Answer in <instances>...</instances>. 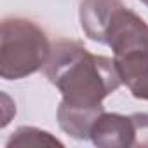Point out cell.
Listing matches in <instances>:
<instances>
[{
	"instance_id": "cell-1",
	"label": "cell",
	"mask_w": 148,
	"mask_h": 148,
	"mask_svg": "<svg viewBox=\"0 0 148 148\" xmlns=\"http://www.w3.org/2000/svg\"><path fill=\"white\" fill-rule=\"evenodd\" d=\"M44 68L68 106L103 108V99L122 86L115 59L92 54L75 40L52 44Z\"/></svg>"
},
{
	"instance_id": "cell-2",
	"label": "cell",
	"mask_w": 148,
	"mask_h": 148,
	"mask_svg": "<svg viewBox=\"0 0 148 148\" xmlns=\"http://www.w3.org/2000/svg\"><path fill=\"white\" fill-rule=\"evenodd\" d=\"M51 44L45 32L30 19L5 18L0 30V75L19 80L45 66Z\"/></svg>"
},
{
	"instance_id": "cell-3",
	"label": "cell",
	"mask_w": 148,
	"mask_h": 148,
	"mask_svg": "<svg viewBox=\"0 0 148 148\" xmlns=\"http://www.w3.org/2000/svg\"><path fill=\"white\" fill-rule=\"evenodd\" d=\"M91 141L99 148H136L134 117L103 112L92 125Z\"/></svg>"
},
{
	"instance_id": "cell-4",
	"label": "cell",
	"mask_w": 148,
	"mask_h": 148,
	"mask_svg": "<svg viewBox=\"0 0 148 148\" xmlns=\"http://www.w3.org/2000/svg\"><path fill=\"white\" fill-rule=\"evenodd\" d=\"M122 84L136 99L148 101V47L122 56H113Z\"/></svg>"
},
{
	"instance_id": "cell-5",
	"label": "cell",
	"mask_w": 148,
	"mask_h": 148,
	"mask_svg": "<svg viewBox=\"0 0 148 148\" xmlns=\"http://www.w3.org/2000/svg\"><path fill=\"white\" fill-rule=\"evenodd\" d=\"M105 108H77L59 103L58 108V124L59 127L75 139H91V131L94 122Z\"/></svg>"
},
{
	"instance_id": "cell-6",
	"label": "cell",
	"mask_w": 148,
	"mask_h": 148,
	"mask_svg": "<svg viewBox=\"0 0 148 148\" xmlns=\"http://www.w3.org/2000/svg\"><path fill=\"white\" fill-rule=\"evenodd\" d=\"M5 146L7 148H14V146H63V143L47 131H42V129L32 127V125H23L12 132V136L9 138Z\"/></svg>"
},
{
	"instance_id": "cell-7",
	"label": "cell",
	"mask_w": 148,
	"mask_h": 148,
	"mask_svg": "<svg viewBox=\"0 0 148 148\" xmlns=\"http://www.w3.org/2000/svg\"><path fill=\"white\" fill-rule=\"evenodd\" d=\"M136 148H148V113H134Z\"/></svg>"
},
{
	"instance_id": "cell-8",
	"label": "cell",
	"mask_w": 148,
	"mask_h": 148,
	"mask_svg": "<svg viewBox=\"0 0 148 148\" xmlns=\"http://www.w3.org/2000/svg\"><path fill=\"white\" fill-rule=\"evenodd\" d=\"M141 2H143V4H145V5H148V0H141Z\"/></svg>"
}]
</instances>
